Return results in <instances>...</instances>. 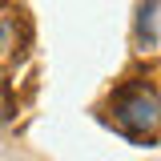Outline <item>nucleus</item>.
<instances>
[{
  "label": "nucleus",
  "mask_w": 161,
  "mask_h": 161,
  "mask_svg": "<svg viewBox=\"0 0 161 161\" xmlns=\"http://www.w3.org/2000/svg\"><path fill=\"white\" fill-rule=\"evenodd\" d=\"M137 48L141 53H153L157 48V40H161V32H157V0H141V8H137Z\"/></svg>",
  "instance_id": "obj_2"
},
{
  "label": "nucleus",
  "mask_w": 161,
  "mask_h": 161,
  "mask_svg": "<svg viewBox=\"0 0 161 161\" xmlns=\"http://www.w3.org/2000/svg\"><path fill=\"white\" fill-rule=\"evenodd\" d=\"M113 121L129 137H149L157 133V89L153 85H129L113 97Z\"/></svg>",
  "instance_id": "obj_1"
}]
</instances>
